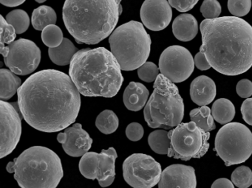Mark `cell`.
I'll list each match as a JSON object with an SVG mask.
<instances>
[{
	"mask_svg": "<svg viewBox=\"0 0 252 188\" xmlns=\"http://www.w3.org/2000/svg\"><path fill=\"white\" fill-rule=\"evenodd\" d=\"M81 94L70 76L56 70L31 76L17 92L22 117L33 129L53 133L76 121Z\"/></svg>",
	"mask_w": 252,
	"mask_h": 188,
	"instance_id": "cell-1",
	"label": "cell"
},
{
	"mask_svg": "<svg viewBox=\"0 0 252 188\" xmlns=\"http://www.w3.org/2000/svg\"><path fill=\"white\" fill-rule=\"evenodd\" d=\"M200 30V51L214 70L235 76L252 67V27L247 22L240 17H218L202 21Z\"/></svg>",
	"mask_w": 252,
	"mask_h": 188,
	"instance_id": "cell-2",
	"label": "cell"
},
{
	"mask_svg": "<svg viewBox=\"0 0 252 188\" xmlns=\"http://www.w3.org/2000/svg\"><path fill=\"white\" fill-rule=\"evenodd\" d=\"M122 69L112 52L104 48L78 51L69 68V76L81 95L113 98L122 87Z\"/></svg>",
	"mask_w": 252,
	"mask_h": 188,
	"instance_id": "cell-3",
	"label": "cell"
},
{
	"mask_svg": "<svg viewBox=\"0 0 252 188\" xmlns=\"http://www.w3.org/2000/svg\"><path fill=\"white\" fill-rule=\"evenodd\" d=\"M122 0H65L64 26L79 45H96L114 31Z\"/></svg>",
	"mask_w": 252,
	"mask_h": 188,
	"instance_id": "cell-4",
	"label": "cell"
},
{
	"mask_svg": "<svg viewBox=\"0 0 252 188\" xmlns=\"http://www.w3.org/2000/svg\"><path fill=\"white\" fill-rule=\"evenodd\" d=\"M6 170L14 173L21 188H57L64 175L60 157L43 146L28 148L8 163Z\"/></svg>",
	"mask_w": 252,
	"mask_h": 188,
	"instance_id": "cell-5",
	"label": "cell"
},
{
	"mask_svg": "<svg viewBox=\"0 0 252 188\" xmlns=\"http://www.w3.org/2000/svg\"><path fill=\"white\" fill-rule=\"evenodd\" d=\"M154 90L144 110V120L153 129H171L182 122L184 104L175 83L162 74L155 81Z\"/></svg>",
	"mask_w": 252,
	"mask_h": 188,
	"instance_id": "cell-6",
	"label": "cell"
},
{
	"mask_svg": "<svg viewBox=\"0 0 252 188\" xmlns=\"http://www.w3.org/2000/svg\"><path fill=\"white\" fill-rule=\"evenodd\" d=\"M110 50L124 71L136 70L147 62L151 39L144 26L130 21L119 26L109 38Z\"/></svg>",
	"mask_w": 252,
	"mask_h": 188,
	"instance_id": "cell-7",
	"label": "cell"
},
{
	"mask_svg": "<svg viewBox=\"0 0 252 188\" xmlns=\"http://www.w3.org/2000/svg\"><path fill=\"white\" fill-rule=\"evenodd\" d=\"M215 146L225 165L241 164L252 154V132L242 123H227L217 134Z\"/></svg>",
	"mask_w": 252,
	"mask_h": 188,
	"instance_id": "cell-8",
	"label": "cell"
},
{
	"mask_svg": "<svg viewBox=\"0 0 252 188\" xmlns=\"http://www.w3.org/2000/svg\"><path fill=\"white\" fill-rule=\"evenodd\" d=\"M171 141L167 156L184 161L200 158L209 148V132H205L194 122L181 123L169 132Z\"/></svg>",
	"mask_w": 252,
	"mask_h": 188,
	"instance_id": "cell-9",
	"label": "cell"
},
{
	"mask_svg": "<svg viewBox=\"0 0 252 188\" xmlns=\"http://www.w3.org/2000/svg\"><path fill=\"white\" fill-rule=\"evenodd\" d=\"M161 174L160 163L147 154H132L123 163L124 179L133 188H153L160 182Z\"/></svg>",
	"mask_w": 252,
	"mask_h": 188,
	"instance_id": "cell-10",
	"label": "cell"
},
{
	"mask_svg": "<svg viewBox=\"0 0 252 188\" xmlns=\"http://www.w3.org/2000/svg\"><path fill=\"white\" fill-rule=\"evenodd\" d=\"M117 157V152L113 147L103 149L100 154L86 153L79 161V170L84 177L91 180L98 179L100 186L107 188L114 182L115 163Z\"/></svg>",
	"mask_w": 252,
	"mask_h": 188,
	"instance_id": "cell-11",
	"label": "cell"
},
{
	"mask_svg": "<svg viewBox=\"0 0 252 188\" xmlns=\"http://www.w3.org/2000/svg\"><path fill=\"white\" fill-rule=\"evenodd\" d=\"M191 53L182 46L173 45L164 50L159 59L160 73L172 83H181L188 79L194 70Z\"/></svg>",
	"mask_w": 252,
	"mask_h": 188,
	"instance_id": "cell-12",
	"label": "cell"
},
{
	"mask_svg": "<svg viewBox=\"0 0 252 188\" xmlns=\"http://www.w3.org/2000/svg\"><path fill=\"white\" fill-rule=\"evenodd\" d=\"M9 53L4 58L5 65L19 76H27L39 67L41 51L37 45L29 39H20L8 45Z\"/></svg>",
	"mask_w": 252,
	"mask_h": 188,
	"instance_id": "cell-13",
	"label": "cell"
},
{
	"mask_svg": "<svg viewBox=\"0 0 252 188\" xmlns=\"http://www.w3.org/2000/svg\"><path fill=\"white\" fill-rule=\"evenodd\" d=\"M1 117V151L0 158L9 155L20 142L22 118L15 107L6 101H0Z\"/></svg>",
	"mask_w": 252,
	"mask_h": 188,
	"instance_id": "cell-14",
	"label": "cell"
},
{
	"mask_svg": "<svg viewBox=\"0 0 252 188\" xmlns=\"http://www.w3.org/2000/svg\"><path fill=\"white\" fill-rule=\"evenodd\" d=\"M141 21L153 31L164 30L172 20V11L167 0H145L140 11Z\"/></svg>",
	"mask_w": 252,
	"mask_h": 188,
	"instance_id": "cell-15",
	"label": "cell"
},
{
	"mask_svg": "<svg viewBox=\"0 0 252 188\" xmlns=\"http://www.w3.org/2000/svg\"><path fill=\"white\" fill-rule=\"evenodd\" d=\"M57 140L63 145L64 152L73 157L85 155L91 149L93 143L92 138L80 123H75L65 129L63 133L59 134Z\"/></svg>",
	"mask_w": 252,
	"mask_h": 188,
	"instance_id": "cell-16",
	"label": "cell"
},
{
	"mask_svg": "<svg viewBox=\"0 0 252 188\" xmlns=\"http://www.w3.org/2000/svg\"><path fill=\"white\" fill-rule=\"evenodd\" d=\"M195 171L191 166L175 164L162 171L158 188H196Z\"/></svg>",
	"mask_w": 252,
	"mask_h": 188,
	"instance_id": "cell-17",
	"label": "cell"
},
{
	"mask_svg": "<svg viewBox=\"0 0 252 188\" xmlns=\"http://www.w3.org/2000/svg\"><path fill=\"white\" fill-rule=\"evenodd\" d=\"M216 95V85L210 78L200 76L191 82L190 96L191 101L200 107L209 105L215 100Z\"/></svg>",
	"mask_w": 252,
	"mask_h": 188,
	"instance_id": "cell-18",
	"label": "cell"
},
{
	"mask_svg": "<svg viewBox=\"0 0 252 188\" xmlns=\"http://www.w3.org/2000/svg\"><path fill=\"white\" fill-rule=\"evenodd\" d=\"M150 92L144 84L138 82H130L124 92V104L127 109L138 111L145 107Z\"/></svg>",
	"mask_w": 252,
	"mask_h": 188,
	"instance_id": "cell-19",
	"label": "cell"
},
{
	"mask_svg": "<svg viewBox=\"0 0 252 188\" xmlns=\"http://www.w3.org/2000/svg\"><path fill=\"white\" fill-rule=\"evenodd\" d=\"M172 32L178 40L189 42L195 38L198 32L197 20L191 14H181L172 23Z\"/></svg>",
	"mask_w": 252,
	"mask_h": 188,
	"instance_id": "cell-20",
	"label": "cell"
},
{
	"mask_svg": "<svg viewBox=\"0 0 252 188\" xmlns=\"http://www.w3.org/2000/svg\"><path fill=\"white\" fill-rule=\"evenodd\" d=\"M22 81L15 73L6 69L0 70V98L1 101L11 99L21 87Z\"/></svg>",
	"mask_w": 252,
	"mask_h": 188,
	"instance_id": "cell-21",
	"label": "cell"
},
{
	"mask_svg": "<svg viewBox=\"0 0 252 188\" xmlns=\"http://www.w3.org/2000/svg\"><path fill=\"white\" fill-rule=\"evenodd\" d=\"M77 48L70 39L64 38L63 43L55 48H49L48 54L51 61L59 66L68 65L71 62Z\"/></svg>",
	"mask_w": 252,
	"mask_h": 188,
	"instance_id": "cell-22",
	"label": "cell"
},
{
	"mask_svg": "<svg viewBox=\"0 0 252 188\" xmlns=\"http://www.w3.org/2000/svg\"><path fill=\"white\" fill-rule=\"evenodd\" d=\"M213 118L220 124L229 123L235 116L234 104L225 98H220L215 101L212 107Z\"/></svg>",
	"mask_w": 252,
	"mask_h": 188,
	"instance_id": "cell-23",
	"label": "cell"
},
{
	"mask_svg": "<svg viewBox=\"0 0 252 188\" xmlns=\"http://www.w3.org/2000/svg\"><path fill=\"white\" fill-rule=\"evenodd\" d=\"M57 20L55 11L47 5L36 8L32 14V25L36 30H43L47 26L55 25Z\"/></svg>",
	"mask_w": 252,
	"mask_h": 188,
	"instance_id": "cell-24",
	"label": "cell"
},
{
	"mask_svg": "<svg viewBox=\"0 0 252 188\" xmlns=\"http://www.w3.org/2000/svg\"><path fill=\"white\" fill-rule=\"evenodd\" d=\"M189 115L191 121L194 122L205 132H211L216 128L214 122L215 119L212 117V110L206 106L191 110Z\"/></svg>",
	"mask_w": 252,
	"mask_h": 188,
	"instance_id": "cell-25",
	"label": "cell"
},
{
	"mask_svg": "<svg viewBox=\"0 0 252 188\" xmlns=\"http://www.w3.org/2000/svg\"><path fill=\"white\" fill-rule=\"evenodd\" d=\"M148 143L151 149L156 154L161 155L168 154L171 145L169 132L166 130L154 131L149 135Z\"/></svg>",
	"mask_w": 252,
	"mask_h": 188,
	"instance_id": "cell-26",
	"label": "cell"
},
{
	"mask_svg": "<svg viewBox=\"0 0 252 188\" xmlns=\"http://www.w3.org/2000/svg\"><path fill=\"white\" fill-rule=\"evenodd\" d=\"M95 126L101 133L110 134L117 130L119 126V120L113 111L104 110L97 117Z\"/></svg>",
	"mask_w": 252,
	"mask_h": 188,
	"instance_id": "cell-27",
	"label": "cell"
},
{
	"mask_svg": "<svg viewBox=\"0 0 252 188\" xmlns=\"http://www.w3.org/2000/svg\"><path fill=\"white\" fill-rule=\"evenodd\" d=\"M5 20L15 28L17 34H22L27 31L30 26V18L27 13L23 10L17 9L11 11L6 16Z\"/></svg>",
	"mask_w": 252,
	"mask_h": 188,
	"instance_id": "cell-28",
	"label": "cell"
},
{
	"mask_svg": "<svg viewBox=\"0 0 252 188\" xmlns=\"http://www.w3.org/2000/svg\"><path fill=\"white\" fill-rule=\"evenodd\" d=\"M41 37L43 43L49 48H57L63 43L64 39L63 31L56 25L47 26L42 30Z\"/></svg>",
	"mask_w": 252,
	"mask_h": 188,
	"instance_id": "cell-29",
	"label": "cell"
},
{
	"mask_svg": "<svg viewBox=\"0 0 252 188\" xmlns=\"http://www.w3.org/2000/svg\"><path fill=\"white\" fill-rule=\"evenodd\" d=\"M231 182L238 188H248L252 185V171L249 167L240 166L233 172Z\"/></svg>",
	"mask_w": 252,
	"mask_h": 188,
	"instance_id": "cell-30",
	"label": "cell"
},
{
	"mask_svg": "<svg viewBox=\"0 0 252 188\" xmlns=\"http://www.w3.org/2000/svg\"><path fill=\"white\" fill-rule=\"evenodd\" d=\"M1 20V34H0V49L5 48V45H10L14 42L17 36L15 28L6 21L2 16Z\"/></svg>",
	"mask_w": 252,
	"mask_h": 188,
	"instance_id": "cell-31",
	"label": "cell"
},
{
	"mask_svg": "<svg viewBox=\"0 0 252 188\" xmlns=\"http://www.w3.org/2000/svg\"><path fill=\"white\" fill-rule=\"evenodd\" d=\"M228 8L233 17H245L252 8V0H228Z\"/></svg>",
	"mask_w": 252,
	"mask_h": 188,
	"instance_id": "cell-32",
	"label": "cell"
},
{
	"mask_svg": "<svg viewBox=\"0 0 252 188\" xmlns=\"http://www.w3.org/2000/svg\"><path fill=\"white\" fill-rule=\"evenodd\" d=\"M159 70L157 65L154 63L148 62L144 63L141 67H140L138 70V77L143 81L151 83V82L156 81L158 76H159Z\"/></svg>",
	"mask_w": 252,
	"mask_h": 188,
	"instance_id": "cell-33",
	"label": "cell"
},
{
	"mask_svg": "<svg viewBox=\"0 0 252 188\" xmlns=\"http://www.w3.org/2000/svg\"><path fill=\"white\" fill-rule=\"evenodd\" d=\"M200 12L206 20L218 18L220 15V4L217 0H204L200 7Z\"/></svg>",
	"mask_w": 252,
	"mask_h": 188,
	"instance_id": "cell-34",
	"label": "cell"
},
{
	"mask_svg": "<svg viewBox=\"0 0 252 188\" xmlns=\"http://www.w3.org/2000/svg\"><path fill=\"white\" fill-rule=\"evenodd\" d=\"M144 134L143 126L140 123L135 122L128 125L126 129V137L133 142L140 140L144 136Z\"/></svg>",
	"mask_w": 252,
	"mask_h": 188,
	"instance_id": "cell-35",
	"label": "cell"
},
{
	"mask_svg": "<svg viewBox=\"0 0 252 188\" xmlns=\"http://www.w3.org/2000/svg\"><path fill=\"white\" fill-rule=\"evenodd\" d=\"M199 0H169L171 7L179 12H187L192 9Z\"/></svg>",
	"mask_w": 252,
	"mask_h": 188,
	"instance_id": "cell-36",
	"label": "cell"
},
{
	"mask_svg": "<svg viewBox=\"0 0 252 188\" xmlns=\"http://www.w3.org/2000/svg\"><path fill=\"white\" fill-rule=\"evenodd\" d=\"M237 95L242 98H249L252 95V82L243 79L237 83L236 87Z\"/></svg>",
	"mask_w": 252,
	"mask_h": 188,
	"instance_id": "cell-37",
	"label": "cell"
},
{
	"mask_svg": "<svg viewBox=\"0 0 252 188\" xmlns=\"http://www.w3.org/2000/svg\"><path fill=\"white\" fill-rule=\"evenodd\" d=\"M243 120L247 124L252 126V98H247L241 106Z\"/></svg>",
	"mask_w": 252,
	"mask_h": 188,
	"instance_id": "cell-38",
	"label": "cell"
},
{
	"mask_svg": "<svg viewBox=\"0 0 252 188\" xmlns=\"http://www.w3.org/2000/svg\"><path fill=\"white\" fill-rule=\"evenodd\" d=\"M194 65L196 66L198 70L205 71V70H209L210 69L211 65L209 64V61L206 58V55L202 52H199L198 54H196L194 57Z\"/></svg>",
	"mask_w": 252,
	"mask_h": 188,
	"instance_id": "cell-39",
	"label": "cell"
},
{
	"mask_svg": "<svg viewBox=\"0 0 252 188\" xmlns=\"http://www.w3.org/2000/svg\"><path fill=\"white\" fill-rule=\"evenodd\" d=\"M211 188H234V186L233 182L228 179L221 178L215 181Z\"/></svg>",
	"mask_w": 252,
	"mask_h": 188,
	"instance_id": "cell-40",
	"label": "cell"
},
{
	"mask_svg": "<svg viewBox=\"0 0 252 188\" xmlns=\"http://www.w3.org/2000/svg\"><path fill=\"white\" fill-rule=\"evenodd\" d=\"M26 0H0L2 5L6 7H17L24 3Z\"/></svg>",
	"mask_w": 252,
	"mask_h": 188,
	"instance_id": "cell-41",
	"label": "cell"
},
{
	"mask_svg": "<svg viewBox=\"0 0 252 188\" xmlns=\"http://www.w3.org/2000/svg\"><path fill=\"white\" fill-rule=\"evenodd\" d=\"M36 2H37L38 3H42V2H45L46 0H35Z\"/></svg>",
	"mask_w": 252,
	"mask_h": 188,
	"instance_id": "cell-42",
	"label": "cell"
}]
</instances>
